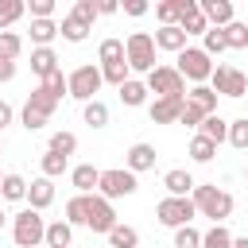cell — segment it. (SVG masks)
<instances>
[{
  "mask_svg": "<svg viewBox=\"0 0 248 248\" xmlns=\"http://www.w3.org/2000/svg\"><path fill=\"white\" fill-rule=\"evenodd\" d=\"M194 205L202 217H213V225H225V217H232V194L217 186H194Z\"/></svg>",
  "mask_w": 248,
  "mask_h": 248,
  "instance_id": "obj_1",
  "label": "cell"
},
{
  "mask_svg": "<svg viewBox=\"0 0 248 248\" xmlns=\"http://www.w3.org/2000/svg\"><path fill=\"white\" fill-rule=\"evenodd\" d=\"M12 240L19 244V248H39L43 240H46V221L39 217V209H23V213H16V221H12Z\"/></svg>",
  "mask_w": 248,
  "mask_h": 248,
  "instance_id": "obj_2",
  "label": "cell"
},
{
  "mask_svg": "<svg viewBox=\"0 0 248 248\" xmlns=\"http://www.w3.org/2000/svg\"><path fill=\"white\" fill-rule=\"evenodd\" d=\"M124 54H128V66H132V70L151 74V70H155V35H147V31H132L128 43H124Z\"/></svg>",
  "mask_w": 248,
  "mask_h": 248,
  "instance_id": "obj_3",
  "label": "cell"
},
{
  "mask_svg": "<svg viewBox=\"0 0 248 248\" xmlns=\"http://www.w3.org/2000/svg\"><path fill=\"white\" fill-rule=\"evenodd\" d=\"M136 190H140V182H136V174H132L128 167H112V170H101V186H97V194H101L105 202L128 198V194H136Z\"/></svg>",
  "mask_w": 248,
  "mask_h": 248,
  "instance_id": "obj_4",
  "label": "cell"
},
{
  "mask_svg": "<svg viewBox=\"0 0 248 248\" xmlns=\"http://www.w3.org/2000/svg\"><path fill=\"white\" fill-rule=\"evenodd\" d=\"M155 217L167 229H182V225H190L198 217V205H194V198H163L155 205Z\"/></svg>",
  "mask_w": 248,
  "mask_h": 248,
  "instance_id": "obj_5",
  "label": "cell"
},
{
  "mask_svg": "<svg viewBox=\"0 0 248 248\" xmlns=\"http://www.w3.org/2000/svg\"><path fill=\"white\" fill-rule=\"evenodd\" d=\"M209 89L221 93V97H244V93H248V74L236 70V66L217 62V66H213V78H209Z\"/></svg>",
  "mask_w": 248,
  "mask_h": 248,
  "instance_id": "obj_6",
  "label": "cell"
},
{
  "mask_svg": "<svg viewBox=\"0 0 248 248\" xmlns=\"http://www.w3.org/2000/svg\"><path fill=\"white\" fill-rule=\"evenodd\" d=\"M182 78H190V81H209L213 78V62H209V54L202 50V46H186L182 54H178V66H174Z\"/></svg>",
  "mask_w": 248,
  "mask_h": 248,
  "instance_id": "obj_7",
  "label": "cell"
},
{
  "mask_svg": "<svg viewBox=\"0 0 248 248\" xmlns=\"http://www.w3.org/2000/svg\"><path fill=\"white\" fill-rule=\"evenodd\" d=\"M147 89L159 93V97H186V78L174 66H155L147 74Z\"/></svg>",
  "mask_w": 248,
  "mask_h": 248,
  "instance_id": "obj_8",
  "label": "cell"
},
{
  "mask_svg": "<svg viewBox=\"0 0 248 248\" xmlns=\"http://www.w3.org/2000/svg\"><path fill=\"white\" fill-rule=\"evenodd\" d=\"M66 81H70V97H78V101H85V105H89V101H97L93 93L105 85V78H101V70H97V66H78Z\"/></svg>",
  "mask_w": 248,
  "mask_h": 248,
  "instance_id": "obj_9",
  "label": "cell"
},
{
  "mask_svg": "<svg viewBox=\"0 0 248 248\" xmlns=\"http://www.w3.org/2000/svg\"><path fill=\"white\" fill-rule=\"evenodd\" d=\"M116 225H120V221H116V209H112V202H105L101 194H89V221H85V229H93V232L108 236Z\"/></svg>",
  "mask_w": 248,
  "mask_h": 248,
  "instance_id": "obj_10",
  "label": "cell"
},
{
  "mask_svg": "<svg viewBox=\"0 0 248 248\" xmlns=\"http://www.w3.org/2000/svg\"><path fill=\"white\" fill-rule=\"evenodd\" d=\"M182 108H186V97H155L147 116H151V124H174L182 116Z\"/></svg>",
  "mask_w": 248,
  "mask_h": 248,
  "instance_id": "obj_11",
  "label": "cell"
},
{
  "mask_svg": "<svg viewBox=\"0 0 248 248\" xmlns=\"http://www.w3.org/2000/svg\"><path fill=\"white\" fill-rule=\"evenodd\" d=\"M163 186H167V198H190L198 182H194V174H190V170L174 167V170H167V174H163Z\"/></svg>",
  "mask_w": 248,
  "mask_h": 248,
  "instance_id": "obj_12",
  "label": "cell"
},
{
  "mask_svg": "<svg viewBox=\"0 0 248 248\" xmlns=\"http://www.w3.org/2000/svg\"><path fill=\"white\" fill-rule=\"evenodd\" d=\"M198 8L209 19V27H229L232 23V0H198Z\"/></svg>",
  "mask_w": 248,
  "mask_h": 248,
  "instance_id": "obj_13",
  "label": "cell"
},
{
  "mask_svg": "<svg viewBox=\"0 0 248 248\" xmlns=\"http://www.w3.org/2000/svg\"><path fill=\"white\" fill-rule=\"evenodd\" d=\"M186 31L182 27H159L155 31V50H170V54H182L186 50Z\"/></svg>",
  "mask_w": 248,
  "mask_h": 248,
  "instance_id": "obj_14",
  "label": "cell"
},
{
  "mask_svg": "<svg viewBox=\"0 0 248 248\" xmlns=\"http://www.w3.org/2000/svg\"><path fill=\"white\" fill-rule=\"evenodd\" d=\"M155 159H159V155H155V147H151V143H132L124 163H128V170H132V174H140V170H151V167H155Z\"/></svg>",
  "mask_w": 248,
  "mask_h": 248,
  "instance_id": "obj_15",
  "label": "cell"
},
{
  "mask_svg": "<svg viewBox=\"0 0 248 248\" xmlns=\"http://www.w3.org/2000/svg\"><path fill=\"white\" fill-rule=\"evenodd\" d=\"M70 182L78 186V194H93V190L101 186V170H97L93 163H81V167L70 170Z\"/></svg>",
  "mask_w": 248,
  "mask_h": 248,
  "instance_id": "obj_16",
  "label": "cell"
},
{
  "mask_svg": "<svg viewBox=\"0 0 248 248\" xmlns=\"http://www.w3.org/2000/svg\"><path fill=\"white\" fill-rule=\"evenodd\" d=\"M27 202H31V209H46L50 202H54V182L50 178H35V182H27Z\"/></svg>",
  "mask_w": 248,
  "mask_h": 248,
  "instance_id": "obj_17",
  "label": "cell"
},
{
  "mask_svg": "<svg viewBox=\"0 0 248 248\" xmlns=\"http://www.w3.org/2000/svg\"><path fill=\"white\" fill-rule=\"evenodd\" d=\"M186 105H194L198 112L213 116V112H217V93H213L209 85H194V89H186Z\"/></svg>",
  "mask_w": 248,
  "mask_h": 248,
  "instance_id": "obj_18",
  "label": "cell"
},
{
  "mask_svg": "<svg viewBox=\"0 0 248 248\" xmlns=\"http://www.w3.org/2000/svg\"><path fill=\"white\" fill-rule=\"evenodd\" d=\"M31 70H35L39 78H50V74L58 70V54H54L50 46H35V50H31Z\"/></svg>",
  "mask_w": 248,
  "mask_h": 248,
  "instance_id": "obj_19",
  "label": "cell"
},
{
  "mask_svg": "<svg viewBox=\"0 0 248 248\" xmlns=\"http://www.w3.org/2000/svg\"><path fill=\"white\" fill-rule=\"evenodd\" d=\"M147 93H151L147 81H136V78H128V81L120 85V101H124L128 108H140V105L147 101Z\"/></svg>",
  "mask_w": 248,
  "mask_h": 248,
  "instance_id": "obj_20",
  "label": "cell"
},
{
  "mask_svg": "<svg viewBox=\"0 0 248 248\" xmlns=\"http://www.w3.org/2000/svg\"><path fill=\"white\" fill-rule=\"evenodd\" d=\"M85 221H89V194H74L66 202V225L74 229V225H85Z\"/></svg>",
  "mask_w": 248,
  "mask_h": 248,
  "instance_id": "obj_21",
  "label": "cell"
},
{
  "mask_svg": "<svg viewBox=\"0 0 248 248\" xmlns=\"http://www.w3.org/2000/svg\"><path fill=\"white\" fill-rule=\"evenodd\" d=\"M70 240H74V229L66 225V221H50L46 225V248H70Z\"/></svg>",
  "mask_w": 248,
  "mask_h": 248,
  "instance_id": "obj_22",
  "label": "cell"
},
{
  "mask_svg": "<svg viewBox=\"0 0 248 248\" xmlns=\"http://www.w3.org/2000/svg\"><path fill=\"white\" fill-rule=\"evenodd\" d=\"M198 136H205V140H213V143H221V140H229V120H221V116L213 112V116H205V120H202V128H198Z\"/></svg>",
  "mask_w": 248,
  "mask_h": 248,
  "instance_id": "obj_23",
  "label": "cell"
},
{
  "mask_svg": "<svg viewBox=\"0 0 248 248\" xmlns=\"http://www.w3.org/2000/svg\"><path fill=\"white\" fill-rule=\"evenodd\" d=\"M62 27L54 23V19H31V43H39V46H50V39L58 35Z\"/></svg>",
  "mask_w": 248,
  "mask_h": 248,
  "instance_id": "obj_24",
  "label": "cell"
},
{
  "mask_svg": "<svg viewBox=\"0 0 248 248\" xmlns=\"http://www.w3.org/2000/svg\"><path fill=\"white\" fill-rule=\"evenodd\" d=\"M225 31V43L232 46V50H248V23H229V27H221Z\"/></svg>",
  "mask_w": 248,
  "mask_h": 248,
  "instance_id": "obj_25",
  "label": "cell"
},
{
  "mask_svg": "<svg viewBox=\"0 0 248 248\" xmlns=\"http://www.w3.org/2000/svg\"><path fill=\"white\" fill-rule=\"evenodd\" d=\"M27 108H35V112H43V116L50 120V112L58 108V101H54L46 89H35V93H27Z\"/></svg>",
  "mask_w": 248,
  "mask_h": 248,
  "instance_id": "obj_26",
  "label": "cell"
},
{
  "mask_svg": "<svg viewBox=\"0 0 248 248\" xmlns=\"http://www.w3.org/2000/svg\"><path fill=\"white\" fill-rule=\"evenodd\" d=\"M46 151H54V155H66V159H70V155L78 151V136H74V132H54Z\"/></svg>",
  "mask_w": 248,
  "mask_h": 248,
  "instance_id": "obj_27",
  "label": "cell"
},
{
  "mask_svg": "<svg viewBox=\"0 0 248 248\" xmlns=\"http://www.w3.org/2000/svg\"><path fill=\"white\" fill-rule=\"evenodd\" d=\"M213 155H217V143L213 140H205V136H194L190 140V159L194 163H209Z\"/></svg>",
  "mask_w": 248,
  "mask_h": 248,
  "instance_id": "obj_28",
  "label": "cell"
},
{
  "mask_svg": "<svg viewBox=\"0 0 248 248\" xmlns=\"http://www.w3.org/2000/svg\"><path fill=\"white\" fill-rule=\"evenodd\" d=\"M0 194H4L8 202H23V198H27V182H23L19 174H4V182H0Z\"/></svg>",
  "mask_w": 248,
  "mask_h": 248,
  "instance_id": "obj_29",
  "label": "cell"
},
{
  "mask_svg": "<svg viewBox=\"0 0 248 248\" xmlns=\"http://www.w3.org/2000/svg\"><path fill=\"white\" fill-rule=\"evenodd\" d=\"M136 244H140V232L128 229V225H116L108 232V248H136Z\"/></svg>",
  "mask_w": 248,
  "mask_h": 248,
  "instance_id": "obj_30",
  "label": "cell"
},
{
  "mask_svg": "<svg viewBox=\"0 0 248 248\" xmlns=\"http://www.w3.org/2000/svg\"><path fill=\"white\" fill-rule=\"evenodd\" d=\"M19 50H23V39H19L16 31H0V58H4V62H16Z\"/></svg>",
  "mask_w": 248,
  "mask_h": 248,
  "instance_id": "obj_31",
  "label": "cell"
},
{
  "mask_svg": "<svg viewBox=\"0 0 248 248\" xmlns=\"http://www.w3.org/2000/svg\"><path fill=\"white\" fill-rule=\"evenodd\" d=\"M23 12H27V4H23V0H0V31H8Z\"/></svg>",
  "mask_w": 248,
  "mask_h": 248,
  "instance_id": "obj_32",
  "label": "cell"
},
{
  "mask_svg": "<svg viewBox=\"0 0 248 248\" xmlns=\"http://www.w3.org/2000/svg\"><path fill=\"white\" fill-rule=\"evenodd\" d=\"M97 54H101V66H108V62H124V58H128L120 39H105V43L97 46Z\"/></svg>",
  "mask_w": 248,
  "mask_h": 248,
  "instance_id": "obj_33",
  "label": "cell"
},
{
  "mask_svg": "<svg viewBox=\"0 0 248 248\" xmlns=\"http://www.w3.org/2000/svg\"><path fill=\"white\" fill-rule=\"evenodd\" d=\"M202 248H232V236L225 225H213L209 232H202Z\"/></svg>",
  "mask_w": 248,
  "mask_h": 248,
  "instance_id": "obj_34",
  "label": "cell"
},
{
  "mask_svg": "<svg viewBox=\"0 0 248 248\" xmlns=\"http://www.w3.org/2000/svg\"><path fill=\"white\" fill-rule=\"evenodd\" d=\"M85 35H89V27H85L81 19H74V16L62 19V39H66V43H85Z\"/></svg>",
  "mask_w": 248,
  "mask_h": 248,
  "instance_id": "obj_35",
  "label": "cell"
},
{
  "mask_svg": "<svg viewBox=\"0 0 248 248\" xmlns=\"http://www.w3.org/2000/svg\"><path fill=\"white\" fill-rule=\"evenodd\" d=\"M128 70H132V66H128V58H124V62H108V66H101V78H105V81H112V85L120 89V85L128 81Z\"/></svg>",
  "mask_w": 248,
  "mask_h": 248,
  "instance_id": "obj_36",
  "label": "cell"
},
{
  "mask_svg": "<svg viewBox=\"0 0 248 248\" xmlns=\"http://www.w3.org/2000/svg\"><path fill=\"white\" fill-rule=\"evenodd\" d=\"M85 124L89 128H105L108 124V105L105 101H89L85 105Z\"/></svg>",
  "mask_w": 248,
  "mask_h": 248,
  "instance_id": "obj_37",
  "label": "cell"
},
{
  "mask_svg": "<svg viewBox=\"0 0 248 248\" xmlns=\"http://www.w3.org/2000/svg\"><path fill=\"white\" fill-rule=\"evenodd\" d=\"M66 163H70L66 155L46 151V155H43V163H39V167H43V178H58V174H66Z\"/></svg>",
  "mask_w": 248,
  "mask_h": 248,
  "instance_id": "obj_38",
  "label": "cell"
},
{
  "mask_svg": "<svg viewBox=\"0 0 248 248\" xmlns=\"http://www.w3.org/2000/svg\"><path fill=\"white\" fill-rule=\"evenodd\" d=\"M229 143H232L236 151H244V147H248V116L229 120Z\"/></svg>",
  "mask_w": 248,
  "mask_h": 248,
  "instance_id": "obj_39",
  "label": "cell"
},
{
  "mask_svg": "<svg viewBox=\"0 0 248 248\" xmlns=\"http://www.w3.org/2000/svg\"><path fill=\"white\" fill-rule=\"evenodd\" d=\"M70 16H74V19H81V23H85V27H89V23H93V19H97V16H101V4H97V0H78V4H74V12H70Z\"/></svg>",
  "mask_w": 248,
  "mask_h": 248,
  "instance_id": "obj_40",
  "label": "cell"
},
{
  "mask_svg": "<svg viewBox=\"0 0 248 248\" xmlns=\"http://www.w3.org/2000/svg\"><path fill=\"white\" fill-rule=\"evenodd\" d=\"M39 89H46L54 101H62V93H70V81L62 78V70H54L50 78H43V85H39Z\"/></svg>",
  "mask_w": 248,
  "mask_h": 248,
  "instance_id": "obj_41",
  "label": "cell"
},
{
  "mask_svg": "<svg viewBox=\"0 0 248 248\" xmlns=\"http://www.w3.org/2000/svg\"><path fill=\"white\" fill-rule=\"evenodd\" d=\"M198 244H202V232H198L194 225L174 229V248H198Z\"/></svg>",
  "mask_w": 248,
  "mask_h": 248,
  "instance_id": "obj_42",
  "label": "cell"
},
{
  "mask_svg": "<svg viewBox=\"0 0 248 248\" xmlns=\"http://www.w3.org/2000/svg\"><path fill=\"white\" fill-rule=\"evenodd\" d=\"M178 27H182L186 35H205V31H209V19H205V16H202V8H198V12H194V16H186Z\"/></svg>",
  "mask_w": 248,
  "mask_h": 248,
  "instance_id": "obj_43",
  "label": "cell"
},
{
  "mask_svg": "<svg viewBox=\"0 0 248 248\" xmlns=\"http://www.w3.org/2000/svg\"><path fill=\"white\" fill-rule=\"evenodd\" d=\"M205 54H221V50H229V43H225V31L221 27H209L205 31V46H202Z\"/></svg>",
  "mask_w": 248,
  "mask_h": 248,
  "instance_id": "obj_44",
  "label": "cell"
},
{
  "mask_svg": "<svg viewBox=\"0 0 248 248\" xmlns=\"http://www.w3.org/2000/svg\"><path fill=\"white\" fill-rule=\"evenodd\" d=\"M19 124H23V128H27V132H39V128H43V124H46V116H43V112H35V108H27V105H23V112H19Z\"/></svg>",
  "mask_w": 248,
  "mask_h": 248,
  "instance_id": "obj_45",
  "label": "cell"
},
{
  "mask_svg": "<svg viewBox=\"0 0 248 248\" xmlns=\"http://www.w3.org/2000/svg\"><path fill=\"white\" fill-rule=\"evenodd\" d=\"M54 16V0H31V19H50Z\"/></svg>",
  "mask_w": 248,
  "mask_h": 248,
  "instance_id": "obj_46",
  "label": "cell"
},
{
  "mask_svg": "<svg viewBox=\"0 0 248 248\" xmlns=\"http://www.w3.org/2000/svg\"><path fill=\"white\" fill-rule=\"evenodd\" d=\"M202 120H205V112H198L194 105H186L182 116H178V124H190V128H202Z\"/></svg>",
  "mask_w": 248,
  "mask_h": 248,
  "instance_id": "obj_47",
  "label": "cell"
},
{
  "mask_svg": "<svg viewBox=\"0 0 248 248\" xmlns=\"http://www.w3.org/2000/svg\"><path fill=\"white\" fill-rule=\"evenodd\" d=\"M124 12L128 16H143L147 12V0H124Z\"/></svg>",
  "mask_w": 248,
  "mask_h": 248,
  "instance_id": "obj_48",
  "label": "cell"
},
{
  "mask_svg": "<svg viewBox=\"0 0 248 248\" xmlns=\"http://www.w3.org/2000/svg\"><path fill=\"white\" fill-rule=\"evenodd\" d=\"M16 78V62H4L0 58V81H12Z\"/></svg>",
  "mask_w": 248,
  "mask_h": 248,
  "instance_id": "obj_49",
  "label": "cell"
},
{
  "mask_svg": "<svg viewBox=\"0 0 248 248\" xmlns=\"http://www.w3.org/2000/svg\"><path fill=\"white\" fill-rule=\"evenodd\" d=\"M4 124H12V105H8V101H0V128H4Z\"/></svg>",
  "mask_w": 248,
  "mask_h": 248,
  "instance_id": "obj_50",
  "label": "cell"
},
{
  "mask_svg": "<svg viewBox=\"0 0 248 248\" xmlns=\"http://www.w3.org/2000/svg\"><path fill=\"white\" fill-rule=\"evenodd\" d=\"M116 8H120V4H116V0H101V16H112V12H116Z\"/></svg>",
  "mask_w": 248,
  "mask_h": 248,
  "instance_id": "obj_51",
  "label": "cell"
},
{
  "mask_svg": "<svg viewBox=\"0 0 248 248\" xmlns=\"http://www.w3.org/2000/svg\"><path fill=\"white\" fill-rule=\"evenodd\" d=\"M232 248H248V236H232Z\"/></svg>",
  "mask_w": 248,
  "mask_h": 248,
  "instance_id": "obj_52",
  "label": "cell"
},
{
  "mask_svg": "<svg viewBox=\"0 0 248 248\" xmlns=\"http://www.w3.org/2000/svg\"><path fill=\"white\" fill-rule=\"evenodd\" d=\"M4 217H8V213H4V209H0V229H4Z\"/></svg>",
  "mask_w": 248,
  "mask_h": 248,
  "instance_id": "obj_53",
  "label": "cell"
},
{
  "mask_svg": "<svg viewBox=\"0 0 248 248\" xmlns=\"http://www.w3.org/2000/svg\"><path fill=\"white\" fill-rule=\"evenodd\" d=\"M244 178H248V167H244Z\"/></svg>",
  "mask_w": 248,
  "mask_h": 248,
  "instance_id": "obj_54",
  "label": "cell"
},
{
  "mask_svg": "<svg viewBox=\"0 0 248 248\" xmlns=\"http://www.w3.org/2000/svg\"><path fill=\"white\" fill-rule=\"evenodd\" d=\"M0 151H4V140H0Z\"/></svg>",
  "mask_w": 248,
  "mask_h": 248,
  "instance_id": "obj_55",
  "label": "cell"
},
{
  "mask_svg": "<svg viewBox=\"0 0 248 248\" xmlns=\"http://www.w3.org/2000/svg\"><path fill=\"white\" fill-rule=\"evenodd\" d=\"M0 182H4V174H0Z\"/></svg>",
  "mask_w": 248,
  "mask_h": 248,
  "instance_id": "obj_56",
  "label": "cell"
}]
</instances>
